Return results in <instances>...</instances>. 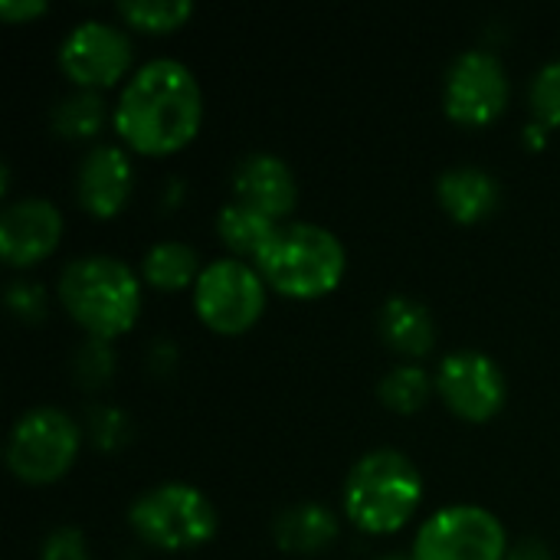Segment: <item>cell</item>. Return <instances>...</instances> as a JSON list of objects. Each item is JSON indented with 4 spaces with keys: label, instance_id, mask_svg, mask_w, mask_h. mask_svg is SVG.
<instances>
[{
    "label": "cell",
    "instance_id": "1",
    "mask_svg": "<svg viewBox=\"0 0 560 560\" xmlns=\"http://www.w3.org/2000/svg\"><path fill=\"white\" fill-rule=\"evenodd\" d=\"M200 118V85L177 59H151L135 69L115 105V131L141 154H171L184 148L197 135Z\"/></svg>",
    "mask_w": 560,
    "mask_h": 560
},
{
    "label": "cell",
    "instance_id": "2",
    "mask_svg": "<svg viewBox=\"0 0 560 560\" xmlns=\"http://www.w3.org/2000/svg\"><path fill=\"white\" fill-rule=\"evenodd\" d=\"M59 302L92 338L108 341L135 325L141 312V285L128 262L92 253L62 269Z\"/></svg>",
    "mask_w": 560,
    "mask_h": 560
},
{
    "label": "cell",
    "instance_id": "3",
    "mask_svg": "<svg viewBox=\"0 0 560 560\" xmlns=\"http://www.w3.org/2000/svg\"><path fill=\"white\" fill-rule=\"evenodd\" d=\"M348 256L341 240L318 223H279L256 256L266 285L289 299L328 295L345 276Z\"/></svg>",
    "mask_w": 560,
    "mask_h": 560
},
{
    "label": "cell",
    "instance_id": "4",
    "mask_svg": "<svg viewBox=\"0 0 560 560\" xmlns=\"http://www.w3.org/2000/svg\"><path fill=\"white\" fill-rule=\"evenodd\" d=\"M423 499V476L397 450H374L361 456L345 479V512L368 535H390L404 528Z\"/></svg>",
    "mask_w": 560,
    "mask_h": 560
},
{
    "label": "cell",
    "instance_id": "5",
    "mask_svg": "<svg viewBox=\"0 0 560 560\" xmlns=\"http://www.w3.org/2000/svg\"><path fill=\"white\" fill-rule=\"evenodd\" d=\"M128 522L148 545L161 551H187L213 538L217 509L200 489L187 482H164L135 499Z\"/></svg>",
    "mask_w": 560,
    "mask_h": 560
},
{
    "label": "cell",
    "instance_id": "6",
    "mask_svg": "<svg viewBox=\"0 0 560 560\" xmlns=\"http://www.w3.org/2000/svg\"><path fill=\"white\" fill-rule=\"evenodd\" d=\"M79 456V423L59 407L26 410L7 436V466L23 482H52Z\"/></svg>",
    "mask_w": 560,
    "mask_h": 560
},
{
    "label": "cell",
    "instance_id": "7",
    "mask_svg": "<svg viewBox=\"0 0 560 560\" xmlns=\"http://www.w3.org/2000/svg\"><path fill=\"white\" fill-rule=\"evenodd\" d=\"M194 308L213 331L240 335L256 325L266 308V279L256 266L236 256L213 259L194 282Z\"/></svg>",
    "mask_w": 560,
    "mask_h": 560
},
{
    "label": "cell",
    "instance_id": "8",
    "mask_svg": "<svg viewBox=\"0 0 560 560\" xmlns=\"http://www.w3.org/2000/svg\"><path fill=\"white\" fill-rule=\"evenodd\" d=\"M509 538L502 522L479 505H450L420 525L413 560H505Z\"/></svg>",
    "mask_w": 560,
    "mask_h": 560
},
{
    "label": "cell",
    "instance_id": "9",
    "mask_svg": "<svg viewBox=\"0 0 560 560\" xmlns=\"http://www.w3.org/2000/svg\"><path fill=\"white\" fill-rule=\"evenodd\" d=\"M446 115L459 125H489L509 105V72L489 49H466L453 59L443 89Z\"/></svg>",
    "mask_w": 560,
    "mask_h": 560
},
{
    "label": "cell",
    "instance_id": "10",
    "mask_svg": "<svg viewBox=\"0 0 560 560\" xmlns=\"http://www.w3.org/2000/svg\"><path fill=\"white\" fill-rule=\"evenodd\" d=\"M59 66L79 89H105L131 66V39L121 26L85 20L72 26L59 46Z\"/></svg>",
    "mask_w": 560,
    "mask_h": 560
},
{
    "label": "cell",
    "instance_id": "11",
    "mask_svg": "<svg viewBox=\"0 0 560 560\" xmlns=\"http://www.w3.org/2000/svg\"><path fill=\"white\" fill-rule=\"evenodd\" d=\"M436 390L456 417L486 423L505 404V374L489 354L463 348L443 358L436 371Z\"/></svg>",
    "mask_w": 560,
    "mask_h": 560
},
{
    "label": "cell",
    "instance_id": "12",
    "mask_svg": "<svg viewBox=\"0 0 560 560\" xmlns=\"http://www.w3.org/2000/svg\"><path fill=\"white\" fill-rule=\"evenodd\" d=\"M62 236V213L43 197L13 200L0 213V256L10 266H33L46 259Z\"/></svg>",
    "mask_w": 560,
    "mask_h": 560
},
{
    "label": "cell",
    "instance_id": "13",
    "mask_svg": "<svg viewBox=\"0 0 560 560\" xmlns=\"http://www.w3.org/2000/svg\"><path fill=\"white\" fill-rule=\"evenodd\" d=\"M131 158L118 144H95L75 177V197L92 217H115L131 197Z\"/></svg>",
    "mask_w": 560,
    "mask_h": 560
},
{
    "label": "cell",
    "instance_id": "14",
    "mask_svg": "<svg viewBox=\"0 0 560 560\" xmlns=\"http://www.w3.org/2000/svg\"><path fill=\"white\" fill-rule=\"evenodd\" d=\"M233 194H236V200L249 203L253 210H259L279 223L285 213H292V207L299 200V184H295L292 167L279 154L253 151L233 171Z\"/></svg>",
    "mask_w": 560,
    "mask_h": 560
},
{
    "label": "cell",
    "instance_id": "15",
    "mask_svg": "<svg viewBox=\"0 0 560 560\" xmlns=\"http://www.w3.org/2000/svg\"><path fill=\"white\" fill-rule=\"evenodd\" d=\"M436 194L440 203L446 207V213L459 223H479L486 220L495 207H499V180L476 164H459L450 167L446 174H440L436 180Z\"/></svg>",
    "mask_w": 560,
    "mask_h": 560
},
{
    "label": "cell",
    "instance_id": "16",
    "mask_svg": "<svg viewBox=\"0 0 560 560\" xmlns=\"http://www.w3.org/2000/svg\"><path fill=\"white\" fill-rule=\"evenodd\" d=\"M377 331L387 341V348L400 354H427L436 341L433 315L423 302L410 295H390L377 312Z\"/></svg>",
    "mask_w": 560,
    "mask_h": 560
},
{
    "label": "cell",
    "instance_id": "17",
    "mask_svg": "<svg viewBox=\"0 0 560 560\" xmlns=\"http://www.w3.org/2000/svg\"><path fill=\"white\" fill-rule=\"evenodd\" d=\"M276 545L292 555H318L338 538V518L331 509L318 502H299L279 512L272 522Z\"/></svg>",
    "mask_w": 560,
    "mask_h": 560
},
{
    "label": "cell",
    "instance_id": "18",
    "mask_svg": "<svg viewBox=\"0 0 560 560\" xmlns=\"http://www.w3.org/2000/svg\"><path fill=\"white\" fill-rule=\"evenodd\" d=\"M276 230H279V223L272 217L253 210L243 200H230L217 213V233H220V240L233 253H240V256H253L256 259L262 253V246L272 240Z\"/></svg>",
    "mask_w": 560,
    "mask_h": 560
},
{
    "label": "cell",
    "instance_id": "19",
    "mask_svg": "<svg viewBox=\"0 0 560 560\" xmlns=\"http://www.w3.org/2000/svg\"><path fill=\"white\" fill-rule=\"evenodd\" d=\"M141 269H144V279L154 285V289H164V292H177L190 282L200 279V259H197V249L187 246V243H177V240H164V243H154L144 259H141Z\"/></svg>",
    "mask_w": 560,
    "mask_h": 560
},
{
    "label": "cell",
    "instance_id": "20",
    "mask_svg": "<svg viewBox=\"0 0 560 560\" xmlns=\"http://www.w3.org/2000/svg\"><path fill=\"white\" fill-rule=\"evenodd\" d=\"M105 121V102L92 89H79L66 95L52 108V131L62 138H92Z\"/></svg>",
    "mask_w": 560,
    "mask_h": 560
},
{
    "label": "cell",
    "instance_id": "21",
    "mask_svg": "<svg viewBox=\"0 0 560 560\" xmlns=\"http://www.w3.org/2000/svg\"><path fill=\"white\" fill-rule=\"evenodd\" d=\"M118 13L144 33H171L194 13L190 0H121Z\"/></svg>",
    "mask_w": 560,
    "mask_h": 560
},
{
    "label": "cell",
    "instance_id": "22",
    "mask_svg": "<svg viewBox=\"0 0 560 560\" xmlns=\"http://www.w3.org/2000/svg\"><path fill=\"white\" fill-rule=\"evenodd\" d=\"M381 400L397 410V413H417L427 397H430V377L423 374V368H413V364H400L394 371L384 374L381 381Z\"/></svg>",
    "mask_w": 560,
    "mask_h": 560
},
{
    "label": "cell",
    "instance_id": "23",
    "mask_svg": "<svg viewBox=\"0 0 560 560\" xmlns=\"http://www.w3.org/2000/svg\"><path fill=\"white\" fill-rule=\"evenodd\" d=\"M532 112L545 128L560 125V59H551L538 69L532 82Z\"/></svg>",
    "mask_w": 560,
    "mask_h": 560
},
{
    "label": "cell",
    "instance_id": "24",
    "mask_svg": "<svg viewBox=\"0 0 560 560\" xmlns=\"http://www.w3.org/2000/svg\"><path fill=\"white\" fill-rule=\"evenodd\" d=\"M115 371V351L105 338H89L75 351V381L85 387H98Z\"/></svg>",
    "mask_w": 560,
    "mask_h": 560
},
{
    "label": "cell",
    "instance_id": "25",
    "mask_svg": "<svg viewBox=\"0 0 560 560\" xmlns=\"http://www.w3.org/2000/svg\"><path fill=\"white\" fill-rule=\"evenodd\" d=\"M89 430H92V440H95L98 450H118L131 436V420H128L125 410L98 404V407L89 410Z\"/></svg>",
    "mask_w": 560,
    "mask_h": 560
},
{
    "label": "cell",
    "instance_id": "26",
    "mask_svg": "<svg viewBox=\"0 0 560 560\" xmlns=\"http://www.w3.org/2000/svg\"><path fill=\"white\" fill-rule=\"evenodd\" d=\"M7 308L23 322H39L49 308V295L39 282L20 279V282H10L7 289Z\"/></svg>",
    "mask_w": 560,
    "mask_h": 560
},
{
    "label": "cell",
    "instance_id": "27",
    "mask_svg": "<svg viewBox=\"0 0 560 560\" xmlns=\"http://www.w3.org/2000/svg\"><path fill=\"white\" fill-rule=\"evenodd\" d=\"M39 560H89V548H85L82 532L72 528V525L52 528L46 535V541H43Z\"/></svg>",
    "mask_w": 560,
    "mask_h": 560
},
{
    "label": "cell",
    "instance_id": "28",
    "mask_svg": "<svg viewBox=\"0 0 560 560\" xmlns=\"http://www.w3.org/2000/svg\"><path fill=\"white\" fill-rule=\"evenodd\" d=\"M39 13H46V0H0V16L10 23L33 20Z\"/></svg>",
    "mask_w": 560,
    "mask_h": 560
},
{
    "label": "cell",
    "instance_id": "29",
    "mask_svg": "<svg viewBox=\"0 0 560 560\" xmlns=\"http://www.w3.org/2000/svg\"><path fill=\"white\" fill-rule=\"evenodd\" d=\"M505 560H555V555H551V548L541 538H525L515 548H509V558Z\"/></svg>",
    "mask_w": 560,
    "mask_h": 560
},
{
    "label": "cell",
    "instance_id": "30",
    "mask_svg": "<svg viewBox=\"0 0 560 560\" xmlns=\"http://www.w3.org/2000/svg\"><path fill=\"white\" fill-rule=\"evenodd\" d=\"M548 131H551V128H545L541 121H535V125L525 131V141H528L532 148H541V144H545V138H548Z\"/></svg>",
    "mask_w": 560,
    "mask_h": 560
},
{
    "label": "cell",
    "instance_id": "31",
    "mask_svg": "<svg viewBox=\"0 0 560 560\" xmlns=\"http://www.w3.org/2000/svg\"><path fill=\"white\" fill-rule=\"evenodd\" d=\"M381 560H400V558H381Z\"/></svg>",
    "mask_w": 560,
    "mask_h": 560
}]
</instances>
